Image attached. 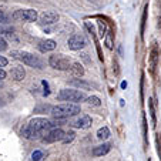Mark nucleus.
<instances>
[{"instance_id": "1", "label": "nucleus", "mask_w": 161, "mask_h": 161, "mask_svg": "<svg viewBox=\"0 0 161 161\" xmlns=\"http://www.w3.org/2000/svg\"><path fill=\"white\" fill-rule=\"evenodd\" d=\"M52 127H53L52 121L42 119V117H37V119H33L29 121V124L21 130V134H23V137L29 138V140H36V138L43 136L46 131L50 130Z\"/></svg>"}, {"instance_id": "2", "label": "nucleus", "mask_w": 161, "mask_h": 161, "mask_svg": "<svg viewBox=\"0 0 161 161\" xmlns=\"http://www.w3.org/2000/svg\"><path fill=\"white\" fill-rule=\"evenodd\" d=\"M80 113V106L76 103L58 104L52 108V116L54 119H69L71 116H76Z\"/></svg>"}, {"instance_id": "3", "label": "nucleus", "mask_w": 161, "mask_h": 161, "mask_svg": "<svg viewBox=\"0 0 161 161\" xmlns=\"http://www.w3.org/2000/svg\"><path fill=\"white\" fill-rule=\"evenodd\" d=\"M13 54H14L16 58L21 60L25 64H27V66H30V67H36V69H42L43 67V61L40 60L39 57H36V56L30 54V53L20 52V53H13Z\"/></svg>"}, {"instance_id": "4", "label": "nucleus", "mask_w": 161, "mask_h": 161, "mask_svg": "<svg viewBox=\"0 0 161 161\" xmlns=\"http://www.w3.org/2000/svg\"><path fill=\"white\" fill-rule=\"evenodd\" d=\"M57 97L61 101H71V103H79L86 98L84 94L79 90H61Z\"/></svg>"}, {"instance_id": "5", "label": "nucleus", "mask_w": 161, "mask_h": 161, "mask_svg": "<svg viewBox=\"0 0 161 161\" xmlns=\"http://www.w3.org/2000/svg\"><path fill=\"white\" fill-rule=\"evenodd\" d=\"M13 19L14 20H23V21H36L37 20V12L36 10H17L13 13Z\"/></svg>"}, {"instance_id": "6", "label": "nucleus", "mask_w": 161, "mask_h": 161, "mask_svg": "<svg viewBox=\"0 0 161 161\" xmlns=\"http://www.w3.org/2000/svg\"><path fill=\"white\" fill-rule=\"evenodd\" d=\"M49 63L53 69H57V70H69L71 66V63L67 58H63L60 56H52Z\"/></svg>"}, {"instance_id": "7", "label": "nucleus", "mask_w": 161, "mask_h": 161, "mask_svg": "<svg viewBox=\"0 0 161 161\" xmlns=\"http://www.w3.org/2000/svg\"><path fill=\"white\" fill-rule=\"evenodd\" d=\"M86 44H87V40L83 34H73L69 39V47L71 50H81L83 47H86Z\"/></svg>"}, {"instance_id": "8", "label": "nucleus", "mask_w": 161, "mask_h": 161, "mask_svg": "<svg viewBox=\"0 0 161 161\" xmlns=\"http://www.w3.org/2000/svg\"><path fill=\"white\" fill-rule=\"evenodd\" d=\"M64 137V131L61 128H54L50 133L46 134V137H43L44 143H56V141H61Z\"/></svg>"}, {"instance_id": "9", "label": "nucleus", "mask_w": 161, "mask_h": 161, "mask_svg": "<svg viewBox=\"0 0 161 161\" xmlns=\"http://www.w3.org/2000/svg\"><path fill=\"white\" fill-rule=\"evenodd\" d=\"M70 125H73V127H76V128L86 130V128H88L91 125V119L88 116H80V117H77L76 120H73V121L70 123Z\"/></svg>"}, {"instance_id": "10", "label": "nucleus", "mask_w": 161, "mask_h": 161, "mask_svg": "<svg viewBox=\"0 0 161 161\" xmlns=\"http://www.w3.org/2000/svg\"><path fill=\"white\" fill-rule=\"evenodd\" d=\"M57 20H58V14L56 12H52V10L42 13V16H40V23L42 25H53Z\"/></svg>"}, {"instance_id": "11", "label": "nucleus", "mask_w": 161, "mask_h": 161, "mask_svg": "<svg viewBox=\"0 0 161 161\" xmlns=\"http://www.w3.org/2000/svg\"><path fill=\"white\" fill-rule=\"evenodd\" d=\"M39 49L42 52H52L56 49V42L54 40H42L39 43Z\"/></svg>"}, {"instance_id": "12", "label": "nucleus", "mask_w": 161, "mask_h": 161, "mask_svg": "<svg viewBox=\"0 0 161 161\" xmlns=\"http://www.w3.org/2000/svg\"><path fill=\"white\" fill-rule=\"evenodd\" d=\"M110 144H101V146H97V147H94L93 148V155L94 157H100V155H104V154H107V153L110 151Z\"/></svg>"}, {"instance_id": "13", "label": "nucleus", "mask_w": 161, "mask_h": 161, "mask_svg": "<svg viewBox=\"0 0 161 161\" xmlns=\"http://www.w3.org/2000/svg\"><path fill=\"white\" fill-rule=\"evenodd\" d=\"M13 76V79L14 80H23L25 79V69L23 67H20V66H17V67H14L12 70V73H10Z\"/></svg>"}, {"instance_id": "14", "label": "nucleus", "mask_w": 161, "mask_h": 161, "mask_svg": "<svg viewBox=\"0 0 161 161\" xmlns=\"http://www.w3.org/2000/svg\"><path fill=\"white\" fill-rule=\"evenodd\" d=\"M70 70L74 76H83V74H84V69H83V66L79 63H71Z\"/></svg>"}, {"instance_id": "15", "label": "nucleus", "mask_w": 161, "mask_h": 161, "mask_svg": "<svg viewBox=\"0 0 161 161\" xmlns=\"http://www.w3.org/2000/svg\"><path fill=\"white\" fill-rule=\"evenodd\" d=\"M97 137L100 138V140H106V138L110 137V130L107 127H101L100 130L97 131Z\"/></svg>"}, {"instance_id": "16", "label": "nucleus", "mask_w": 161, "mask_h": 161, "mask_svg": "<svg viewBox=\"0 0 161 161\" xmlns=\"http://www.w3.org/2000/svg\"><path fill=\"white\" fill-rule=\"evenodd\" d=\"M74 137H76V134H74V131H69V133H64V137H63V143L64 144H69L71 143V141L74 140Z\"/></svg>"}, {"instance_id": "17", "label": "nucleus", "mask_w": 161, "mask_h": 161, "mask_svg": "<svg viewBox=\"0 0 161 161\" xmlns=\"http://www.w3.org/2000/svg\"><path fill=\"white\" fill-rule=\"evenodd\" d=\"M87 103L90 104V106H96V107H98L101 104V101H100V98L98 97H96V96H91V97H88L87 98Z\"/></svg>"}, {"instance_id": "18", "label": "nucleus", "mask_w": 161, "mask_h": 161, "mask_svg": "<svg viewBox=\"0 0 161 161\" xmlns=\"http://www.w3.org/2000/svg\"><path fill=\"white\" fill-rule=\"evenodd\" d=\"M31 158H33V161H43L44 154H43V151H40V150H36V151L31 154Z\"/></svg>"}, {"instance_id": "19", "label": "nucleus", "mask_w": 161, "mask_h": 161, "mask_svg": "<svg viewBox=\"0 0 161 161\" xmlns=\"http://www.w3.org/2000/svg\"><path fill=\"white\" fill-rule=\"evenodd\" d=\"M150 61H151V69L154 70V67H155V64H157V49H153V52H151V57H150Z\"/></svg>"}, {"instance_id": "20", "label": "nucleus", "mask_w": 161, "mask_h": 161, "mask_svg": "<svg viewBox=\"0 0 161 161\" xmlns=\"http://www.w3.org/2000/svg\"><path fill=\"white\" fill-rule=\"evenodd\" d=\"M150 113H151L153 124H155V111H154V107H153V103H151V101H150Z\"/></svg>"}, {"instance_id": "21", "label": "nucleus", "mask_w": 161, "mask_h": 161, "mask_svg": "<svg viewBox=\"0 0 161 161\" xmlns=\"http://www.w3.org/2000/svg\"><path fill=\"white\" fill-rule=\"evenodd\" d=\"M6 49H7V43H6V40L0 37V52H3V50H6Z\"/></svg>"}, {"instance_id": "22", "label": "nucleus", "mask_w": 161, "mask_h": 161, "mask_svg": "<svg viewBox=\"0 0 161 161\" xmlns=\"http://www.w3.org/2000/svg\"><path fill=\"white\" fill-rule=\"evenodd\" d=\"M4 21H7V16L4 14L3 10L0 9V25H2V23H4Z\"/></svg>"}, {"instance_id": "23", "label": "nucleus", "mask_w": 161, "mask_h": 161, "mask_svg": "<svg viewBox=\"0 0 161 161\" xmlns=\"http://www.w3.org/2000/svg\"><path fill=\"white\" fill-rule=\"evenodd\" d=\"M0 33H12V29H10V27H3V26H0Z\"/></svg>"}, {"instance_id": "24", "label": "nucleus", "mask_w": 161, "mask_h": 161, "mask_svg": "<svg viewBox=\"0 0 161 161\" xmlns=\"http://www.w3.org/2000/svg\"><path fill=\"white\" fill-rule=\"evenodd\" d=\"M7 66V58H4L3 56H0V67Z\"/></svg>"}, {"instance_id": "25", "label": "nucleus", "mask_w": 161, "mask_h": 161, "mask_svg": "<svg viewBox=\"0 0 161 161\" xmlns=\"http://www.w3.org/2000/svg\"><path fill=\"white\" fill-rule=\"evenodd\" d=\"M73 84L80 86V87H88V84H86V83H81V81H73Z\"/></svg>"}, {"instance_id": "26", "label": "nucleus", "mask_w": 161, "mask_h": 161, "mask_svg": "<svg viewBox=\"0 0 161 161\" xmlns=\"http://www.w3.org/2000/svg\"><path fill=\"white\" fill-rule=\"evenodd\" d=\"M4 79H6V71L0 69V81H2V80H4Z\"/></svg>"}, {"instance_id": "27", "label": "nucleus", "mask_w": 161, "mask_h": 161, "mask_svg": "<svg viewBox=\"0 0 161 161\" xmlns=\"http://www.w3.org/2000/svg\"><path fill=\"white\" fill-rule=\"evenodd\" d=\"M121 87H123V88H124V87H127V83H125V81H123V83H121Z\"/></svg>"}]
</instances>
